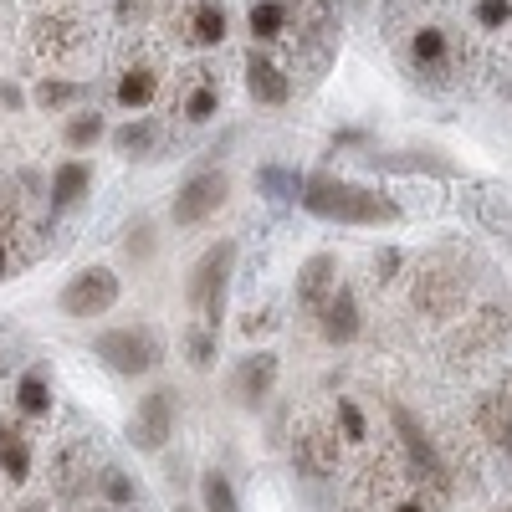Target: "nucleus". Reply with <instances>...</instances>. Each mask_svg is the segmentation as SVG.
Masks as SVG:
<instances>
[{"mask_svg":"<svg viewBox=\"0 0 512 512\" xmlns=\"http://www.w3.org/2000/svg\"><path fill=\"white\" fill-rule=\"evenodd\" d=\"M297 200H303V210H313V216H323V221H349V226H395L400 221L395 200H384L364 185H349V180H328V175H313Z\"/></svg>","mask_w":512,"mask_h":512,"instance_id":"nucleus-1","label":"nucleus"},{"mask_svg":"<svg viewBox=\"0 0 512 512\" xmlns=\"http://www.w3.org/2000/svg\"><path fill=\"white\" fill-rule=\"evenodd\" d=\"M93 354L113 369V374H149L159 359H164V344H159V333L134 323V328H108L93 338Z\"/></svg>","mask_w":512,"mask_h":512,"instance_id":"nucleus-2","label":"nucleus"},{"mask_svg":"<svg viewBox=\"0 0 512 512\" xmlns=\"http://www.w3.org/2000/svg\"><path fill=\"white\" fill-rule=\"evenodd\" d=\"M231 262H236V241H216L190 272V303L205 313V328H221V308H226V282H231Z\"/></svg>","mask_w":512,"mask_h":512,"instance_id":"nucleus-3","label":"nucleus"},{"mask_svg":"<svg viewBox=\"0 0 512 512\" xmlns=\"http://www.w3.org/2000/svg\"><path fill=\"white\" fill-rule=\"evenodd\" d=\"M118 303V277L108 267H88V272H77L62 292V313L67 318H98Z\"/></svg>","mask_w":512,"mask_h":512,"instance_id":"nucleus-4","label":"nucleus"},{"mask_svg":"<svg viewBox=\"0 0 512 512\" xmlns=\"http://www.w3.org/2000/svg\"><path fill=\"white\" fill-rule=\"evenodd\" d=\"M226 190H231V180L221 175V169H205V175L185 180V190L175 195V205H169V216H175V226H200L205 216H216V210L226 205Z\"/></svg>","mask_w":512,"mask_h":512,"instance_id":"nucleus-5","label":"nucleus"},{"mask_svg":"<svg viewBox=\"0 0 512 512\" xmlns=\"http://www.w3.org/2000/svg\"><path fill=\"white\" fill-rule=\"evenodd\" d=\"M169 431H175V390H149L139 400L134 420H128V441L139 451H159L169 441Z\"/></svg>","mask_w":512,"mask_h":512,"instance_id":"nucleus-6","label":"nucleus"},{"mask_svg":"<svg viewBox=\"0 0 512 512\" xmlns=\"http://www.w3.org/2000/svg\"><path fill=\"white\" fill-rule=\"evenodd\" d=\"M461 297H466V277H456V272H425V277H415L410 303L425 318H451L461 308Z\"/></svg>","mask_w":512,"mask_h":512,"instance_id":"nucleus-7","label":"nucleus"},{"mask_svg":"<svg viewBox=\"0 0 512 512\" xmlns=\"http://www.w3.org/2000/svg\"><path fill=\"white\" fill-rule=\"evenodd\" d=\"M395 431H400V441H405V451H410V461H415V472L431 482V487H451V477H446V466H441V456H436V446H431V436L415 425V415L410 410H395Z\"/></svg>","mask_w":512,"mask_h":512,"instance_id":"nucleus-8","label":"nucleus"},{"mask_svg":"<svg viewBox=\"0 0 512 512\" xmlns=\"http://www.w3.org/2000/svg\"><path fill=\"white\" fill-rule=\"evenodd\" d=\"M246 93H251L256 103H267V108H282V103L292 98V82H287V72H282L272 57L251 52V57H246Z\"/></svg>","mask_w":512,"mask_h":512,"instance_id":"nucleus-9","label":"nucleus"},{"mask_svg":"<svg viewBox=\"0 0 512 512\" xmlns=\"http://www.w3.org/2000/svg\"><path fill=\"white\" fill-rule=\"evenodd\" d=\"M333 287H338V262H333L328 251L308 256V262H303V272H297V303L318 313V308L328 303V297H333Z\"/></svg>","mask_w":512,"mask_h":512,"instance_id":"nucleus-10","label":"nucleus"},{"mask_svg":"<svg viewBox=\"0 0 512 512\" xmlns=\"http://www.w3.org/2000/svg\"><path fill=\"white\" fill-rule=\"evenodd\" d=\"M272 384H277V354H246L241 369H236V400L246 410H256L267 395H272Z\"/></svg>","mask_w":512,"mask_h":512,"instance_id":"nucleus-11","label":"nucleus"},{"mask_svg":"<svg viewBox=\"0 0 512 512\" xmlns=\"http://www.w3.org/2000/svg\"><path fill=\"white\" fill-rule=\"evenodd\" d=\"M31 47H36V57L67 62V57L82 47V31H77V21H67V16H47V21H36V31H31Z\"/></svg>","mask_w":512,"mask_h":512,"instance_id":"nucleus-12","label":"nucleus"},{"mask_svg":"<svg viewBox=\"0 0 512 512\" xmlns=\"http://www.w3.org/2000/svg\"><path fill=\"white\" fill-rule=\"evenodd\" d=\"M226 31H231V16H226L221 0H195L190 16H185V36L195 41V47H221Z\"/></svg>","mask_w":512,"mask_h":512,"instance_id":"nucleus-13","label":"nucleus"},{"mask_svg":"<svg viewBox=\"0 0 512 512\" xmlns=\"http://www.w3.org/2000/svg\"><path fill=\"white\" fill-rule=\"evenodd\" d=\"M318 313H323V338L328 344H349V338L359 333V303H354L349 287H333V297Z\"/></svg>","mask_w":512,"mask_h":512,"instance_id":"nucleus-14","label":"nucleus"},{"mask_svg":"<svg viewBox=\"0 0 512 512\" xmlns=\"http://www.w3.org/2000/svg\"><path fill=\"white\" fill-rule=\"evenodd\" d=\"M292 461H297V472H308V477H328L338 466V441L323 436V431H303L292 446Z\"/></svg>","mask_w":512,"mask_h":512,"instance_id":"nucleus-15","label":"nucleus"},{"mask_svg":"<svg viewBox=\"0 0 512 512\" xmlns=\"http://www.w3.org/2000/svg\"><path fill=\"white\" fill-rule=\"evenodd\" d=\"M477 420H482L487 441H497V446H507V451H512V379L502 384V390H492V395L482 400Z\"/></svg>","mask_w":512,"mask_h":512,"instance_id":"nucleus-16","label":"nucleus"},{"mask_svg":"<svg viewBox=\"0 0 512 512\" xmlns=\"http://www.w3.org/2000/svg\"><path fill=\"white\" fill-rule=\"evenodd\" d=\"M287 16H292L287 0H251V11H246L251 41H282L287 36Z\"/></svg>","mask_w":512,"mask_h":512,"instance_id":"nucleus-17","label":"nucleus"},{"mask_svg":"<svg viewBox=\"0 0 512 512\" xmlns=\"http://www.w3.org/2000/svg\"><path fill=\"white\" fill-rule=\"evenodd\" d=\"M88 190H93V169H88V164H82V159L57 164V175H52V205H57V210L77 205Z\"/></svg>","mask_w":512,"mask_h":512,"instance_id":"nucleus-18","label":"nucleus"},{"mask_svg":"<svg viewBox=\"0 0 512 512\" xmlns=\"http://www.w3.org/2000/svg\"><path fill=\"white\" fill-rule=\"evenodd\" d=\"M154 93H159V72H154V67H128V72L118 77V88H113L118 108H149Z\"/></svg>","mask_w":512,"mask_h":512,"instance_id":"nucleus-19","label":"nucleus"},{"mask_svg":"<svg viewBox=\"0 0 512 512\" xmlns=\"http://www.w3.org/2000/svg\"><path fill=\"white\" fill-rule=\"evenodd\" d=\"M410 57H415V67H446V57H451L446 31H441V26H420V31L410 36Z\"/></svg>","mask_w":512,"mask_h":512,"instance_id":"nucleus-20","label":"nucleus"},{"mask_svg":"<svg viewBox=\"0 0 512 512\" xmlns=\"http://www.w3.org/2000/svg\"><path fill=\"white\" fill-rule=\"evenodd\" d=\"M0 472H6L11 482H26L31 472V446L21 431H0Z\"/></svg>","mask_w":512,"mask_h":512,"instance_id":"nucleus-21","label":"nucleus"},{"mask_svg":"<svg viewBox=\"0 0 512 512\" xmlns=\"http://www.w3.org/2000/svg\"><path fill=\"white\" fill-rule=\"evenodd\" d=\"M77 98H82V88H77V82H62V77H41L36 93H31V103L47 108V113H52V108H67V103H77Z\"/></svg>","mask_w":512,"mask_h":512,"instance_id":"nucleus-22","label":"nucleus"},{"mask_svg":"<svg viewBox=\"0 0 512 512\" xmlns=\"http://www.w3.org/2000/svg\"><path fill=\"white\" fill-rule=\"evenodd\" d=\"M200 502H205V512H241V502H236V492H231V482L221 472L200 477Z\"/></svg>","mask_w":512,"mask_h":512,"instance_id":"nucleus-23","label":"nucleus"},{"mask_svg":"<svg viewBox=\"0 0 512 512\" xmlns=\"http://www.w3.org/2000/svg\"><path fill=\"white\" fill-rule=\"evenodd\" d=\"M16 405H21V415H47V410H52L47 379H41V374H26V379L16 384Z\"/></svg>","mask_w":512,"mask_h":512,"instance_id":"nucleus-24","label":"nucleus"},{"mask_svg":"<svg viewBox=\"0 0 512 512\" xmlns=\"http://www.w3.org/2000/svg\"><path fill=\"white\" fill-rule=\"evenodd\" d=\"M216 113H221V88H216V82H200V88L185 98V118L190 123H210Z\"/></svg>","mask_w":512,"mask_h":512,"instance_id":"nucleus-25","label":"nucleus"},{"mask_svg":"<svg viewBox=\"0 0 512 512\" xmlns=\"http://www.w3.org/2000/svg\"><path fill=\"white\" fill-rule=\"evenodd\" d=\"M103 139V118L98 113H77L72 123H67V144L72 149H93Z\"/></svg>","mask_w":512,"mask_h":512,"instance_id":"nucleus-26","label":"nucleus"},{"mask_svg":"<svg viewBox=\"0 0 512 512\" xmlns=\"http://www.w3.org/2000/svg\"><path fill=\"white\" fill-rule=\"evenodd\" d=\"M113 144H118V154H144L154 144V128L149 123H128V128H118V134H113Z\"/></svg>","mask_w":512,"mask_h":512,"instance_id":"nucleus-27","label":"nucleus"},{"mask_svg":"<svg viewBox=\"0 0 512 512\" xmlns=\"http://www.w3.org/2000/svg\"><path fill=\"white\" fill-rule=\"evenodd\" d=\"M190 364H195V369L216 364V328H195V333H190Z\"/></svg>","mask_w":512,"mask_h":512,"instance_id":"nucleus-28","label":"nucleus"},{"mask_svg":"<svg viewBox=\"0 0 512 512\" xmlns=\"http://www.w3.org/2000/svg\"><path fill=\"white\" fill-rule=\"evenodd\" d=\"M507 21H512L507 0H477V26H482V31H502Z\"/></svg>","mask_w":512,"mask_h":512,"instance_id":"nucleus-29","label":"nucleus"},{"mask_svg":"<svg viewBox=\"0 0 512 512\" xmlns=\"http://www.w3.org/2000/svg\"><path fill=\"white\" fill-rule=\"evenodd\" d=\"M338 425H344V441H364V415H359V405L354 400H338Z\"/></svg>","mask_w":512,"mask_h":512,"instance_id":"nucleus-30","label":"nucleus"},{"mask_svg":"<svg viewBox=\"0 0 512 512\" xmlns=\"http://www.w3.org/2000/svg\"><path fill=\"white\" fill-rule=\"evenodd\" d=\"M103 497L118 502V507H123V502H134V482H128L123 472H108V477H103Z\"/></svg>","mask_w":512,"mask_h":512,"instance_id":"nucleus-31","label":"nucleus"},{"mask_svg":"<svg viewBox=\"0 0 512 512\" xmlns=\"http://www.w3.org/2000/svg\"><path fill=\"white\" fill-rule=\"evenodd\" d=\"M123 251H128V256H139V262H144V256L154 251V231H149V226L139 221L134 231H128V241H123Z\"/></svg>","mask_w":512,"mask_h":512,"instance_id":"nucleus-32","label":"nucleus"},{"mask_svg":"<svg viewBox=\"0 0 512 512\" xmlns=\"http://www.w3.org/2000/svg\"><path fill=\"white\" fill-rule=\"evenodd\" d=\"M400 267V256L395 251H384V256H374V272H379V282H390V272Z\"/></svg>","mask_w":512,"mask_h":512,"instance_id":"nucleus-33","label":"nucleus"},{"mask_svg":"<svg viewBox=\"0 0 512 512\" xmlns=\"http://www.w3.org/2000/svg\"><path fill=\"white\" fill-rule=\"evenodd\" d=\"M139 6H144V0H118V21H128V16H139Z\"/></svg>","mask_w":512,"mask_h":512,"instance_id":"nucleus-34","label":"nucleus"},{"mask_svg":"<svg viewBox=\"0 0 512 512\" xmlns=\"http://www.w3.org/2000/svg\"><path fill=\"white\" fill-rule=\"evenodd\" d=\"M6 267H11V246H6V236H0V277H6Z\"/></svg>","mask_w":512,"mask_h":512,"instance_id":"nucleus-35","label":"nucleus"},{"mask_svg":"<svg viewBox=\"0 0 512 512\" xmlns=\"http://www.w3.org/2000/svg\"><path fill=\"white\" fill-rule=\"evenodd\" d=\"M395 512H425V507H420V502H400Z\"/></svg>","mask_w":512,"mask_h":512,"instance_id":"nucleus-36","label":"nucleus"},{"mask_svg":"<svg viewBox=\"0 0 512 512\" xmlns=\"http://www.w3.org/2000/svg\"><path fill=\"white\" fill-rule=\"evenodd\" d=\"M31 512H36V507H31Z\"/></svg>","mask_w":512,"mask_h":512,"instance_id":"nucleus-37","label":"nucleus"}]
</instances>
